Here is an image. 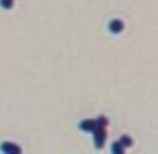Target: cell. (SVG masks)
<instances>
[{
	"mask_svg": "<svg viewBox=\"0 0 158 154\" xmlns=\"http://www.w3.org/2000/svg\"><path fill=\"white\" fill-rule=\"evenodd\" d=\"M107 127H109V118H107V116H98V121H96V130L91 132V136H94V148H96V150H102V148H105Z\"/></svg>",
	"mask_w": 158,
	"mask_h": 154,
	"instance_id": "1",
	"label": "cell"
},
{
	"mask_svg": "<svg viewBox=\"0 0 158 154\" xmlns=\"http://www.w3.org/2000/svg\"><path fill=\"white\" fill-rule=\"evenodd\" d=\"M107 32L114 34V36L123 34V32H125V20H120V18H111L109 23H107Z\"/></svg>",
	"mask_w": 158,
	"mask_h": 154,
	"instance_id": "2",
	"label": "cell"
},
{
	"mask_svg": "<svg viewBox=\"0 0 158 154\" xmlns=\"http://www.w3.org/2000/svg\"><path fill=\"white\" fill-rule=\"evenodd\" d=\"M78 130L80 132H85V134H91L94 130H96V121H91V118H82L78 123Z\"/></svg>",
	"mask_w": 158,
	"mask_h": 154,
	"instance_id": "3",
	"label": "cell"
},
{
	"mask_svg": "<svg viewBox=\"0 0 158 154\" xmlns=\"http://www.w3.org/2000/svg\"><path fill=\"white\" fill-rule=\"evenodd\" d=\"M0 152H9V154H20L23 148L16 145V143H9V141H2L0 143Z\"/></svg>",
	"mask_w": 158,
	"mask_h": 154,
	"instance_id": "4",
	"label": "cell"
},
{
	"mask_svg": "<svg viewBox=\"0 0 158 154\" xmlns=\"http://www.w3.org/2000/svg\"><path fill=\"white\" fill-rule=\"evenodd\" d=\"M14 7H16V0H0V9L2 11H11Z\"/></svg>",
	"mask_w": 158,
	"mask_h": 154,
	"instance_id": "5",
	"label": "cell"
},
{
	"mask_svg": "<svg viewBox=\"0 0 158 154\" xmlns=\"http://www.w3.org/2000/svg\"><path fill=\"white\" fill-rule=\"evenodd\" d=\"M125 150H127V148H125L120 141H118V143H111V152H114V154H123Z\"/></svg>",
	"mask_w": 158,
	"mask_h": 154,
	"instance_id": "6",
	"label": "cell"
},
{
	"mask_svg": "<svg viewBox=\"0 0 158 154\" xmlns=\"http://www.w3.org/2000/svg\"><path fill=\"white\" fill-rule=\"evenodd\" d=\"M120 143H123L125 148H131V145H134V141H131L129 134H123V136H120Z\"/></svg>",
	"mask_w": 158,
	"mask_h": 154,
	"instance_id": "7",
	"label": "cell"
}]
</instances>
